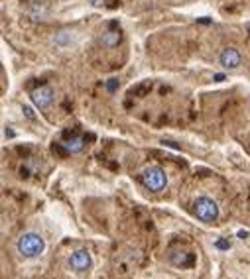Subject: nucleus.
I'll list each match as a JSON object with an SVG mask.
<instances>
[{
	"mask_svg": "<svg viewBox=\"0 0 250 279\" xmlns=\"http://www.w3.org/2000/svg\"><path fill=\"white\" fill-rule=\"evenodd\" d=\"M16 248H18V254L24 258H38L39 254H43L45 242L39 234H36V232H26V234H22L18 238Z\"/></svg>",
	"mask_w": 250,
	"mask_h": 279,
	"instance_id": "1",
	"label": "nucleus"
},
{
	"mask_svg": "<svg viewBox=\"0 0 250 279\" xmlns=\"http://www.w3.org/2000/svg\"><path fill=\"white\" fill-rule=\"evenodd\" d=\"M193 212L199 220H203V222H215L219 218V207L209 197H199L193 205Z\"/></svg>",
	"mask_w": 250,
	"mask_h": 279,
	"instance_id": "2",
	"label": "nucleus"
},
{
	"mask_svg": "<svg viewBox=\"0 0 250 279\" xmlns=\"http://www.w3.org/2000/svg\"><path fill=\"white\" fill-rule=\"evenodd\" d=\"M142 183L150 191H162L168 183V177H166V171L158 165H152V167H146L144 173H142Z\"/></svg>",
	"mask_w": 250,
	"mask_h": 279,
	"instance_id": "3",
	"label": "nucleus"
},
{
	"mask_svg": "<svg viewBox=\"0 0 250 279\" xmlns=\"http://www.w3.org/2000/svg\"><path fill=\"white\" fill-rule=\"evenodd\" d=\"M54 97H56V95H54L52 87H47V85H41V87L34 88V90H32V95H30V99H32V103H34V106H36V108H39V110H45L47 106H52Z\"/></svg>",
	"mask_w": 250,
	"mask_h": 279,
	"instance_id": "4",
	"label": "nucleus"
},
{
	"mask_svg": "<svg viewBox=\"0 0 250 279\" xmlns=\"http://www.w3.org/2000/svg\"><path fill=\"white\" fill-rule=\"evenodd\" d=\"M240 61H242V57H240V53H238L236 48H225V50L221 52V55H219L221 67H223V69H229V71L238 69Z\"/></svg>",
	"mask_w": 250,
	"mask_h": 279,
	"instance_id": "5",
	"label": "nucleus"
},
{
	"mask_svg": "<svg viewBox=\"0 0 250 279\" xmlns=\"http://www.w3.org/2000/svg\"><path fill=\"white\" fill-rule=\"evenodd\" d=\"M91 263H93V260H91L89 250H77L69 258V267L73 271H87L91 267Z\"/></svg>",
	"mask_w": 250,
	"mask_h": 279,
	"instance_id": "6",
	"label": "nucleus"
},
{
	"mask_svg": "<svg viewBox=\"0 0 250 279\" xmlns=\"http://www.w3.org/2000/svg\"><path fill=\"white\" fill-rule=\"evenodd\" d=\"M61 146H63V150L67 154H79L85 148V138L83 136H71L69 140H65Z\"/></svg>",
	"mask_w": 250,
	"mask_h": 279,
	"instance_id": "7",
	"label": "nucleus"
},
{
	"mask_svg": "<svg viewBox=\"0 0 250 279\" xmlns=\"http://www.w3.org/2000/svg\"><path fill=\"white\" fill-rule=\"evenodd\" d=\"M120 39H122V34L118 30H109V32H105L101 35L98 41H101L103 48H116V45L120 43Z\"/></svg>",
	"mask_w": 250,
	"mask_h": 279,
	"instance_id": "8",
	"label": "nucleus"
},
{
	"mask_svg": "<svg viewBox=\"0 0 250 279\" xmlns=\"http://www.w3.org/2000/svg\"><path fill=\"white\" fill-rule=\"evenodd\" d=\"M170 260L173 265H179V267H189L193 263V256L187 252H175V254H172Z\"/></svg>",
	"mask_w": 250,
	"mask_h": 279,
	"instance_id": "9",
	"label": "nucleus"
},
{
	"mask_svg": "<svg viewBox=\"0 0 250 279\" xmlns=\"http://www.w3.org/2000/svg\"><path fill=\"white\" fill-rule=\"evenodd\" d=\"M71 41V32H59L56 37H54V43L59 45V48H63V45H67Z\"/></svg>",
	"mask_w": 250,
	"mask_h": 279,
	"instance_id": "10",
	"label": "nucleus"
},
{
	"mask_svg": "<svg viewBox=\"0 0 250 279\" xmlns=\"http://www.w3.org/2000/svg\"><path fill=\"white\" fill-rule=\"evenodd\" d=\"M105 87H107L109 92H115V90L118 88V81H116V79H109V81L105 83Z\"/></svg>",
	"mask_w": 250,
	"mask_h": 279,
	"instance_id": "11",
	"label": "nucleus"
},
{
	"mask_svg": "<svg viewBox=\"0 0 250 279\" xmlns=\"http://www.w3.org/2000/svg\"><path fill=\"white\" fill-rule=\"evenodd\" d=\"M215 246H217L219 250H229V248H231V242H229L227 238H219V240L215 242Z\"/></svg>",
	"mask_w": 250,
	"mask_h": 279,
	"instance_id": "12",
	"label": "nucleus"
},
{
	"mask_svg": "<svg viewBox=\"0 0 250 279\" xmlns=\"http://www.w3.org/2000/svg\"><path fill=\"white\" fill-rule=\"evenodd\" d=\"M24 114H26V118H30V120H36V114H34V110H32L30 106H24Z\"/></svg>",
	"mask_w": 250,
	"mask_h": 279,
	"instance_id": "13",
	"label": "nucleus"
},
{
	"mask_svg": "<svg viewBox=\"0 0 250 279\" xmlns=\"http://www.w3.org/2000/svg\"><path fill=\"white\" fill-rule=\"evenodd\" d=\"M213 79H215V81H225V75H223V73H217V75H213Z\"/></svg>",
	"mask_w": 250,
	"mask_h": 279,
	"instance_id": "14",
	"label": "nucleus"
},
{
	"mask_svg": "<svg viewBox=\"0 0 250 279\" xmlns=\"http://www.w3.org/2000/svg\"><path fill=\"white\" fill-rule=\"evenodd\" d=\"M246 236H248L246 230H240V232H238V238H246Z\"/></svg>",
	"mask_w": 250,
	"mask_h": 279,
	"instance_id": "15",
	"label": "nucleus"
},
{
	"mask_svg": "<svg viewBox=\"0 0 250 279\" xmlns=\"http://www.w3.org/2000/svg\"><path fill=\"white\" fill-rule=\"evenodd\" d=\"M91 2H93V4H95V6H101V4H103V2H105V0H91Z\"/></svg>",
	"mask_w": 250,
	"mask_h": 279,
	"instance_id": "16",
	"label": "nucleus"
}]
</instances>
